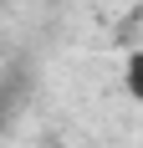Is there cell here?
Masks as SVG:
<instances>
[{"label": "cell", "instance_id": "1", "mask_svg": "<svg viewBox=\"0 0 143 148\" xmlns=\"http://www.w3.org/2000/svg\"><path fill=\"white\" fill-rule=\"evenodd\" d=\"M123 92H128L133 102L143 107V46H138V51H128V56H123Z\"/></svg>", "mask_w": 143, "mask_h": 148}]
</instances>
